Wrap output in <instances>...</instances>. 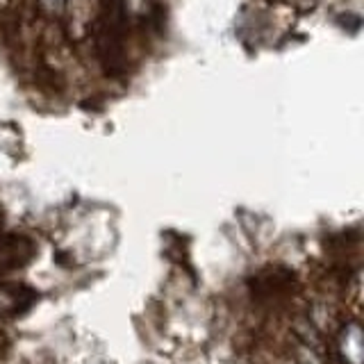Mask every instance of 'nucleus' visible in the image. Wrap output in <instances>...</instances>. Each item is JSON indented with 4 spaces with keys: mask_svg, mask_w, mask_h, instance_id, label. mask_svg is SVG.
<instances>
[{
    "mask_svg": "<svg viewBox=\"0 0 364 364\" xmlns=\"http://www.w3.org/2000/svg\"><path fill=\"white\" fill-rule=\"evenodd\" d=\"M299 289L294 273L282 267H267L250 280V291L253 299L262 303H280L287 301Z\"/></svg>",
    "mask_w": 364,
    "mask_h": 364,
    "instance_id": "1",
    "label": "nucleus"
}]
</instances>
